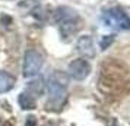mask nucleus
I'll return each mask as SVG.
<instances>
[{"mask_svg":"<svg viewBox=\"0 0 130 126\" xmlns=\"http://www.w3.org/2000/svg\"><path fill=\"white\" fill-rule=\"evenodd\" d=\"M48 101L45 104L47 110L59 111L63 108L66 100H67V91H66V82H61L60 73L56 72L48 81Z\"/></svg>","mask_w":130,"mask_h":126,"instance_id":"f257e3e1","label":"nucleus"},{"mask_svg":"<svg viewBox=\"0 0 130 126\" xmlns=\"http://www.w3.org/2000/svg\"><path fill=\"white\" fill-rule=\"evenodd\" d=\"M102 21L107 26H111V28H116V30H121V31L130 30V16L118 6L110 7V9L104 10Z\"/></svg>","mask_w":130,"mask_h":126,"instance_id":"f03ea898","label":"nucleus"},{"mask_svg":"<svg viewBox=\"0 0 130 126\" xmlns=\"http://www.w3.org/2000/svg\"><path fill=\"white\" fill-rule=\"evenodd\" d=\"M44 65V57L40 51L37 50H26L24 56V66H22V73L25 78H32L38 75V72L42 69Z\"/></svg>","mask_w":130,"mask_h":126,"instance_id":"7ed1b4c3","label":"nucleus"},{"mask_svg":"<svg viewBox=\"0 0 130 126\" xmlns=\"http://www.w3.org/2000/svg\"><path fill=\"white\" fill-rule=\"evenodd\" d=\"M67 72H69V76L73 78L75 81H83V79L88 78L89 73H91V65H89L88 60L85 59H76L69 63Z\"/></svg>","mask_w":130,"mask_h":126,"instance_id":"20e7f679","label":"nucleus"},{"mask_svg":"<svg viewBox=\"0 0 130 126\" xmlns=\"http://www.w3.org/2000/svg\"><path fill=\"white\" fill-rule=\"evenodd\" d=\"M76 48H77V51L82 54V56H85V57H94L95 56L94 43H92V38L89 35L80 37L76 43Z\"/></svg>","mask_w":130,"mask_h":126,"instance_id":"39448f33","label":"nucleus"},{"mask_svg":"<svg viewBox=\"0 0 130 126\" xmlns=\"http://www.w3.org/2000/svg\"><path fill=\"white\" fill-rule=\"evenodd\" d=\"M15 87V78L7 72H0V94L9 92Z\"/></svg>","mask_w":130,"mask_h":126,"instance_id":"423d86ee","label":"nucleus"},{"mask_svg":"<svg viewBox=\"0 0 130 126\" xmlns=\"http://www.w3.org/2000/svg\"><path fill=\"white\" fill-rule=\"evenodd\" d=\"M19 106L22 110H32L35 108V98L34 95L28 92V91H24L19 94Z\"/></svg>","mask_w":130,"mask_h":126,"instance_id":"0eeeda50","label":"nucleus"},{"mask_svg":"<svg viewBox=\"0 0 130 126\" xmlns=\"http://www.w3.org/2000/svg\"><path fill=\"white\" fill-rule=\"evenodd\" d=\"M28 92H34V94H41L42 92V82L41 79L38 81H32L29 84V91Z\"/></svg>","mask_w":130,"mask_h":126,"instance_id":"6e6552de","label":"nucleus"},{"mask_svg":"<svg viewBox=\"0 0 130 126\" xmlns=\"http://www.w3.org/2000/svg\"><path fill=\"white\" fill-rule=\"evenodd\" d=\"M114 37H116V35H104V37H102V40H101V43H100L101 48H102V50H105V48L108 47L112 41H114Z\"/></svg>","mask_w":130,"mask_h":126,"instance_id":"1a4fd4ad","label":"nucleus"},{"mask_svg":"<svg viewBox=\"0 0 130 126\" xmlns=\"http://www.w3.org/2000/svg\"><path fill=\"white\" fill-rule=\"evenodd\" d=\"M25 126H37V119L34 116H28L25 120Z\"/></svg>","mask_w":130,"mask_h":126,"instance_id":"9d476101","label":"nucleus"},{"mask_svg":"<svg viewBox=\"0 0 130 126\" xmlns=\"http://www.w3.org/2000/svg\"><path fill=\"white\" fill-rule=\"evenodd\" d=\"M47 126H54V125H47Z\"/></svg>","mask_w":130,"mask_h":126,"instance_id":"9b49d317","label":"nucleus"}]
</instances>
